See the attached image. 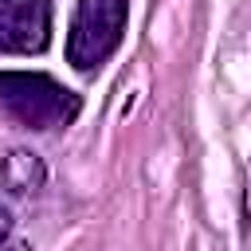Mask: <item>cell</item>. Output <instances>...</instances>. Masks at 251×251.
Listing matches in <instances>:
<instances>
[{"instance_id": "cell-6", "label": "cell", "mask_w": 251, "mask_h": 251, "mask_svg": "<svg viewBox=\"0 0 251 251\" xmlns=\"http://www.w3.org/2000/svg\"><path fill=\"white\" fill-rule=\"evenodd\" d=\"M0 251H31V247H27L24 239H16V235H12V239H4V243H0Z\"/></svg>"}, {"instance_id": "cell-2", "label": "cell", "mask_w": 251, "mask_h": 251, "mask_svg": "<svg viewBox=\"0 0 251 251\" xmlns=\"http://www.w3.org/2000/svg\"><path fill=\"white\" fill-rule=\"evenodd\" d=\"M126 0H78L67 31V63L75 71H94L106 63L126 31Z\"/></svg>"}, {"instance_id": "cell-5", "label": "cell", "mask_w": 251, "mask_h": 251, "mask_svg": "<svg viewBox=\"0 0 251 251\" xmlns=\"http://www.w3.org/2000/svg\"><path fill=\"white\" fill-rule=\"evenodd\" d=\"M4 239H12V212L8 208H0V243Z\"/></svg>"}, {"instance_id": "cell-4", "label": "cell", "mask_w": 251, "mask_h": 251, "mask_svg": "<svg viewBox=\"0 0 251 251\" xmlns=\"http://www.w3.org/2000/svg\"><path fill=\"white\" fill-rule=\"evenodd\" d=\"M47 184V165L35 149H8L0 157V188L12 196H27L39 192Z\"/></svg>"}, {"instance_id": "cell-1", "label": "cell", "mask_w": 251, "mask_h": 251, "mask_svg": "<svg viewBox=\"0 0 251 251\" xmlns=\"http://www.w3.org/2000/svg\"><path fill=\"white\" fill-rule=\"evenodd\" d=\"M0 114L24 129H55L78 118V94L39 71H0Z\"/></svg>"}, {"instance_id": "cell-3", "label": "cell", "mask_w": 251, "mask_h": 251, "mask_svg": "<svg viewBox=\"0 0 251 251\" xmlns=\"http://www.w3.org/2000/svg\"><path fill=\"white\" fill-rule=\"evenodd\" d=\"M51 39V0H0V47L35 55Z\"/></svg>"}]
</instances>
